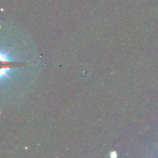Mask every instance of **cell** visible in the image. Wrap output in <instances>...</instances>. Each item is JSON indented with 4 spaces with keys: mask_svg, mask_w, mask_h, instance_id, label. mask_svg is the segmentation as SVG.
<instances>
[{
    "mask_svg": "<svg viewBox=\"0 0 158 158\" xmlns=\"http://www.w3.org/2000/svg\"><path fill=\"white\" fill-rule=\"evenodd\" d=\"M9 68H8V67L2 68V69H1L0 74H1L2 79H3L4 77H8V73H9Z\"/></svg>",
    "mask_w": 158,
    "mask_h": 158,
    "instance_id": "1",
    "label": "cell"
},
{
    "mask_svg": "<svg viewBox=\"0 0 158 158\" xmlns=\"http://www.w3.org/2000/svg\"><path fill=\"white\" fill-rule=\"evenodd\" d=\"M110 157H112V158H115L117 157V154L115 152V151H112V152H110Z\"/></svg>",
    "mask_w": 158,
    "mask_h": 158,
    "instance_id": "2",
    "label": "cell"
}]
</instances>
